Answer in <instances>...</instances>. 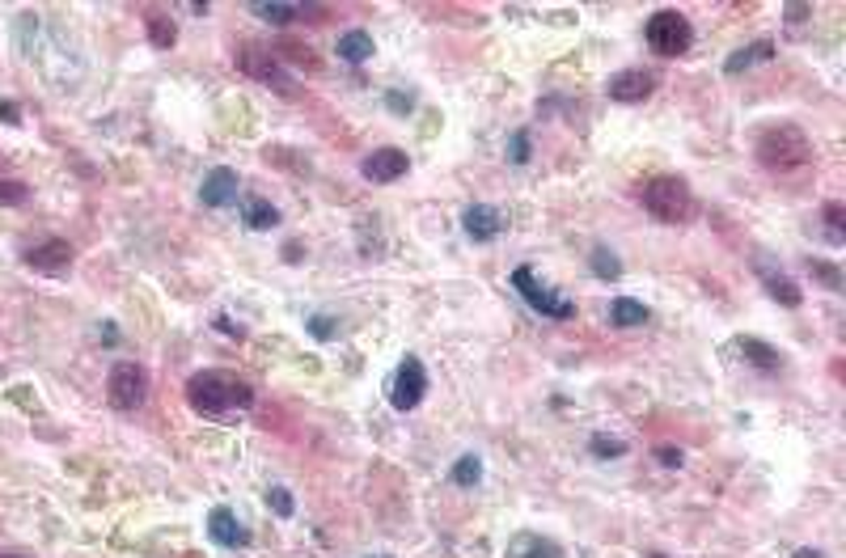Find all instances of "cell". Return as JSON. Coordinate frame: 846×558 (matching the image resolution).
<instances>
[{
    "mask_svg": "<svg viewBox=\"0 0 846 558\" xmlns=\"http://www.w3.org/2000/svg\"><path fill=\"white\" fill-rule=\"evenodd\" d=\"M656 462L665 465V470H677V465L686 462V453H681V448H673V444H660V448H656Z\"/></svg>",
    "mask_w": 846,
    "mask_h": 558,
    "instance_id": "32",
    "label": "cell"
},
{
    "mask_svg": "<svg viewBox=\"0 0 846 558\" xmlns=\"http://www.w3.org/2000/svg\"><path fill=\"white\" fill-rule=\"evenodd\" d=\"M0 558H18V554H0Z\"/></svg>",
    "mask_w": 846,
    "mask_h": 558,
    "instance_id": "38",
    "label": "cell"
},
{
    "mask_svg": "<svg viewBox=\"0 0 846 558\" xmlns=\"http://www.w3.org/2000/svg\"><path fill=\"white\" fill-rule=\"evenodd\" d=\"M216 330H225V334H237V339H242V326H233L229 317H216Z\"/></svg>",
    "mask_w": 846,
    "mask_h": 558,
    "instance_id": "36",
    "label": "cell"
},
{
    "mask_svg": "<svg viewBox=\"0 0 846 558\" xmlns=\"http://www.w3.org/2000/svg\"><path fill=\"white\" fill-rule=\"evenodd\" d=\"M423 394H427V372H423V364L415 355H406L403 364L394 368V377H389V406L406 415V410H415L423 402Z\"/></svg>",
    "mask_w": 846,
    "mask_h": 558,
    "instance_id": "7",
    "label": "cell"
},
{
    "mask_svg": "<svg viewBox=\"0 0 846 558\" xmlns=\"http://www.w3.org/2000/svg\"><path fill=\"white\" fill-rule=\"evenodd\" d=\"M588 267H593L596 279H618V275H622V263H618L614 250H605V246H596V250L588 254Z\"/></svg>",
    "mask_w": 846,
    "mask_h": 558,
    "instance_id": "22",
    "label": "cell"
},
{
    "mask_svg": "<svg viewBox=\"0 0 846 558\" xmlns=\"http://www.w3.org/2000/svg\"><path fill=\"white\" fill-rule=\"evenodd\" d=\"M385 102H389V111H398V115H411V106H415V97L411 94H389Z\"/></svg>",
    "mask_w": 846,
    "mask_h": 558,
    "instance_id": "34",
    "label": "cell"
},
{
    "mask_svg": "<svg viewBox=\"0 0 846 558\" xmlns=\"http://www.w3.org/2000/svg\"><path fill=\"white\" fill-rule=\"evenodd\" d=\"M842 203H826V229H829V246H842L846 229H842Z\"/></svg>",
    "mask_w": 846,
    "mask_h": 558,
    "instance_id": "28",
    "label": "cell"
},
{
    "mask_svg": "<svg viewBox=\"0 0 846 558\" xmlns=\"http://www.w3.org/2000/svg\"><path fill=\"white\" fill-rule=\"evenodd\" d=\"M758 161L774 173H800V170H808V161H812V144H808V135L800 132V127L783 123V127L762 132V140H758Z\"/></svg>",
    "mask_w": 846,
    "mask_h": 558,
    "instance_id": "2",
    "label": "cell"
},
{
    "mask_svg": "<svg viewBox=\"0 0 846 558\" xmlns=\"http://www.w3.org/2000/svg\"><path fill=\"white\" fill-rule=\"evenodd\" d=\"M520 554L517 558H563V550H558L555 541H542V538H520Z\"/></svg>",
    "mask_w": 846,
    "mask_h": 558,
    "instance_id": "26",
    "label": "cell"
},
{
    "mask_svg": "<svg viewBox=\"0 0 846 558\" xmlns=\"http://www.w3.org/2000/svg\"><path fill=\"white\" fill-rule=\"evenodd\" d=\"M26 263L35 271H42V275H64V271L73 267V246L51 237V241H42V246H30V250H26Z\"/></svg>",
    "mask_w": 846,
    "mask_h": 558,
    "instance_id": "13",
    "label": "cell"
},
{
    "mask_svg": "<svg viewBox=\"0 0 846 558\" xmlns=\"http://www.w3.org/2000/svg\"><path fill=\"white\" fill-rule=\"evenodd\" d=\"M0 118L4 123H21V106L18 102H0Z\"/></svg>",
    "mask_w": 846,
    "mask_h": 558,
    "instance_id": "35",
    "label": "cell"
},
{
    "mask_svg": "<svg viewBox=\"0 0 846 558\" xmlns=\"http://www.w3.org/2000/svg\"><path fill=\"white\" fill-rule=\"evenodd\" d=\"M652 89H656V77L652 73H643V68H622V73H614L610 85H605V94L614 97V102H627V106L652 97Z\"/></svg>",
    "mask_w": 846,
    "mask_h": 558,
    "instance_id": "10",
    "label": "cell"
},
{
    "mask_svg": "<svg viewBox=\"0 0 846 558\" xmlns=\"http://www.w3.org/2000/svg\"><path fill=\"white\" fill-rule=\"evenodd\" d=\"M149 39H153V47L170 51L173 39H178V26L170 18H161V13H149Z\"/></svg>",
    "mask_w": 846,
    "mask_h": 558,
    "instance_id": "23",
    "label": "cell"
},
{
    "mask_svg": "<svg viewBox=\"0 0 846 558\" xmlns=\"http://www.w3.org/2000/svg\"><path fill=\"white\" fill-rule=\"evenodd\" d=\"M504 225H508L504 212H500V208H491V203H474V208H465V216H462L465 237H470V241H479V246H482V241H496V237L504 233Z\"/></svg>",
    "mask_w": 846,
    "mask_h": 558,
    "instance_id": "11",
    "label": "cell"
},
{
    "mask_svg": "<svg viewBox=\"0 0 846 558\" xmlns=\"http://www.w3.org/2000/svg\"><path fill=\"white\" fill-rule=\"evenodd\" d=\"M250 9H254V13H258V18L275 21V26H284V21H292V18H296V13H301L296 4H280V0H275V4H267V0H254Z\"/></svg>",
    "mask_w": 846,
    "mask_h": 558,
    "instance_id": "25",
    "label": "cell"
},
{
    "mask_svg": "<svg viewBox=\"0 0 846 558\" xmlns=\"http://www.w3.org/2000/svg\"><path fill=\"white\" fill-rule=\"evenodd\" d=\"M309 334L327 343V339H335V334H339V326H335V317H327V313H318V317H309Z\"/></svg>",
    "mask_w": 846,
    "mask_h": 558,
    "instance_id": "30",
    "label": "cell"
},
{
    "mask_svg": "<svg viewBox=\"0 0 846 558\" xmlns=\"http://www.w3.org/2000/svg\"><path fill=\"white\" fill-rule=\"evenodd\" d=\"M237 68L246 73V77L263 80V85H275V89H288L292 77L284 73V64H280V56L275 51H267V47H254V42H246L242 51H237Z\"/></svg>",
    "mask_w": 846,
    "mask_h": 558,
    "instance_id": "8",
    "label": "cell"
},
{
    "mask_svg": "<svg viewBox=\"0 0 846 558\" xmlns=\"http://www.w3.org/2000/svg\"><path fill=\"white\" fill-rule=\"evenodd\" d=\"M479 478H482V462L474 453H462V457L453 462V470H449V482H453V486H474Z\"/></svg>",
    "mask_w": 846,
    "mask_h": 558,
    "instance_id": "21",
    "label": "cell"
},
{
    "mask_svg": "<svg viewBox=\"0 0 846 558\" xmlns=\"http://www.w3.org/2000/svg\"><path fill=\"white\" fill-rule=\"evenodd\" d=\"M208 533H212V541H216V546H225V550L250 546V529L237 520V512H233V508H212Z\"/></svg>",
    "mask_w": 846,
    "mask_h": 558,
    "instance_id": "12",
    "label": "cell"
},
{
    "mask_svg": "<svg viewBox=\"0 0 846 558\" xmlns=\"http://www.w3.org/2000/svg\"><path fill=\"white\" fill-rule=\"evenodd\" d=\"M0 203H26V187L21 182H0Z\"/></svg>",
    "mask_w": 846,
    "mask_h": 558,
    "instance_id": "33",
    "label": "cell"
},
{
    "mask_svg": "<svg viewBox=\"0 0 846 558\" xmlns=\"http://www.w3.org/2000/svg\"><path fill=\"white\" fill-rule=\"evenodd\" d=\"M529 153H534V140L520 127V132H512V140H508V161H512V165H529Z\"/></svg>",
    "mask_w": 846,
    "mask_h": 558,
    "instance_id": "27",
    "label": "cell"
},
{
    "mask_svg": "<svg viewBox=\"0 0 846 558\" xmlns=\"http://www.w3.org/2000/svg\"><path fill=\"white\" fill-rule=\"evenodd\" d=\"M406 153L403 149H377V153H368L365 161H360V173H365L368 182H394V178H403L406 173Z\"/></svg>",
    "mask_w": 846,
    "mask_h": 558,
    "instance_id": "14",
    "label": "cell"
},
{
    "mask_svg": "<svg viewBox=\"0 0 846 558\" xmlns=\"http://www.w3.org/2000/svg\"><path fill=\"white\" fill-rule=\"evenodd\" d=\"M610 322L622 330L643 326V322H648V305H643V301H631V296H618L614 305H610Z\"/></svg>",
    "mask_w": 846,
    "mask_h": 558,
    "instance_id": "18",
    "label": "cell"
},
{
    "mask_svg": "<svg viewBox=\"0 0 846 558\" xmlns=\"http://www.w3.org/2000/svg\"><path fill=\"white\" fill-rule=\"evenodd\" d=\"M187 402H191L195 415H229V410H246L254 402V389L233 372L208 368V372H195L187 381Z\"/></svg>",
    "mask_w": 846,
    "mask_h": 558,
    "instance_id": "1",
    "label": "cell"
},
{
    "mask_svg": "<svg viewBox=\"0 0 846 558\" xmlns=\"http://www.w3.org/2000/svg\"><path fill=\"white\" fill-rule=\"evenodd\" d=\"M242 220H246V229L267 233V229H275V225H280V212L271 208L267 199H258V195H246V199H242Z\"/></svg>",
    "mask_w": 846,
    "mask_h": 558,
    "instance_id": "15",
    "label": "cell"
},
{
    "mask_svg": "<svg viewBox=\"0 0 846 558\" xmlns=\"http://www.w3.org/2000/svg\"><path fill=\"white\" fill-rule=\"evenodd\" d=\"M791 558H826V550H812V546H804V550H796Z\"/></svg>",
    "mask_w": 846,
    "mask_h": 558,
    "instance_id": "37",
    "label": "cell"
},
{
    "mask_svg": "<svg viewBox=\"0 0 846 558\" xmlns=\"http://www.w3.org/2000/svg\"><path fill=\"white\" fill-rule=\"evenodd\" d=\"M648 47H652L656 56L673 59V56H686L694 42V26L686 13H677V9H660V13H652L648 18Z\"/></svg>",
    "mask_w": 846,
    "mask_h": 558,
    "instance_id": "5",
    "label": "cell"
},
{
    "mask_svg": "<svg viewBox=\"0 0 846 558\" xmlns=\"http://www.w3.org/2000/svg\"><path fill=\"white\" fill-rule=\"evenodd\" d=\"M267 508L275 512V516H284V520H288L292 512H296V503H292L288 486H271V491H267Z\"/></svg>",
    "mask_w": 846,
    "mask_h": 558,
    "instance_id": "29",
    "label": "cell"
},
{
    "mask_svg": "<svg viewBox=\"0 0 846 558\" xmlns=\"http://www.w3.org/2000/svg\"><path fill=\"white\" fill-rule=\"evenodd\" d=\"M808 271H812V275H821V279H826V288L842 292V275H838V267H829V263H808Z\"/></svg>",
    "mask_w": 846,
    "mask_h": 558,
    "instance_id": "31",
    "label": "cell"
},
{
    "mask_svg": "<svg viewBox=\"0 0 846 558\" xmlns=\"http://www.w3.org/2000/svg\"><path fill=\"white\" fill-rule=\"evenodd\" d=\"M199 199H204V208H233V203L242 199V178H237V170H229V165L208 170L204 173V187H199Z\"/></svg>",
    "mask_w": 846,
    "mask_h": 558,
    "instance_id": "9",
    "label": "cell"
},
{
    "mask_svg": "<svg viewBox=\"0 0 846 558\" xmlns=\"http://www.w3.org/2000/svg\"><path fill=\"white\" fill-rule=\"evenodd\" d=\"M648 558H665V554H648Z\"/></svg>",
    "mask_w": 846,
    "mask_h": 558,
    "instance_id": "39",
    "label": "cell"
},
{
    "mask_svg": "<svg viewBox=\"0 0 846 558\" xmlns=\"http://www.w3.org/2000/svg\"><path fill=\"white\" fill-rule=\"evenodd\" d=\"M639 203H643V212L652 216V220H660V225H681V220H690V212H694V195L681 178H652V182H643Z\"/></svg>",
    "mask_w": 846,
    "mask_h": 558,
    "instance_id": "3",
    "label": "cell"
},
{
    "mask_svg": "<svg viewBox=\"0 0 846 558\" xmlns=\"http://www.w3.org/2000/svg\"><path fill=\"white\" fill-rule=\"evenodd\" d=\"M335 51H339L343 64H365V59L373 56V34H368V30H347V34H339Z\"/></svg>",
    "mask_w": 846,
    "mask_h": 558,
    "instance_id": "16",
    "label": "cell"
},
{
    "mask_svg": "<svg viewBox=\"0 0 846 558\" xmlns=\"http://www.w3.org/2000/svg\"><path fill=\"white\" fill-rule=\"evenodd\" d=\"M588 453H593V457H601V462H614V457H627V440H618V436H605V432H596L593 440H588Z\"/></svg>",
    "mask_w": 846,
    "mask_h": 558,
    "instance_id": "24",
    "label": "cell"
},
{
    "mask_svg": "<svg viewBox=\"0 0 846 558\" xmlns=\"http://www.w3.org/2000/svg\"><path fill=\"white\" fill-rule=\"evenodd\" d=\"M736 347H741V355H745L750 364H758L762 372H779V368H783L779 351L770 343H762V339H736Z\"/></svg>",
    "mask_w": 846,
    "mask_h": 558,
    "instance_id": "17",
    "label": "cell"
},
{
    "mask_svg": "<svg viewBox=\"0 0 846 558\" xmlns=\"http://www.w3.org/2000/svg\"><path fill=\"white\" fill-rule=\"evenodd\" d=\"M762 279H766V292L779 301V305H788V309H796L800 301H804V292L796 288V279H788V275H774V271H766L762 267Z\"/></svg>",
    "mask_w": 846,
    "mask_h": 558,
    "instance_id": "20",
    "label": "cell"
},
{
    "mask_svg": "<svg viewBox=\"0 0 846 558\" xmlns=\"http://www.w3.org/2000/svg\"><path fill=\"white\" fill-rule=\"evenodd\" d=\"M381 558H389V554H381Z\"/></svg>",
    "mask_w": 846,
    "mask_h": 558,
    "instance_id": "40",
    "label": "cell"
},
{
    "mask_svg": "<svg viewBox=\"0 0 846 558\" xmlns=\"http://www.w3.org/2000/svg\"><path fill=\"white\" fill-rule=\"evenodd\" d=\"M758 59H774V42L762 39V42H750V47H741L736 56H728V64H724V73L728 77H736L741 68H750V64H758Z\"/></svg>",
    "mask_w": 846,
    "mask_h": 558,
    "instance_id": "19",
    "label": "cell"
},
{
    "mask_svg": "<svg viewBox=\"0 0 846 558\" xmlns=\"http://www.w3.org/2000/svg\"><path fill=\"white\" fill-rule=\"evenodd\" d=\"M106 398H111L115 410L144 406V398H149V372L140 364H132V360H119V364L111 368V381H106Z\"/></svg>",
    "mask_w": 846,
    "mask_h": 558,
    "instance_id": "6",
    "label": "cell"
},
{
    "mask_svg": "<svg viewBox=\"0 0 846 558\" xmlns=\"http://www.w3.org/2000/svg\"><path fill=\"white\" fill-rule=\"evenodd\" d=\"M512 288H517L520 301L534 309V313H542V317H555V322L576 317V301H572V296H558L546 279H538V271H534V267H517V271H512Z\"/></svg>",
    "mask_w": 846,
    "mask_h": 558,
    "instance_id": "4",
    "label": "cell"
}]
</instances>
